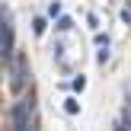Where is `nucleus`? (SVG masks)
Listing matches in <instances>:
<instances>
[{
  "instance_id": "nucleus-5",
  "label": "nucleus",
  "mask_w": 131,
  "mask_h": 131,
  "mask_svg": "<svg viewBox=\"0 0 131 131\" xmlns=\"http://www.w3.org/2000/svg\"><path fill=\"white\" fill-rule=\"evenodd\" d=\"M32 32H35V35H45V19H35V23H32Z\"/></svg>"
},
{
  "instance_id": "nucleus-4",
  "label": "nucleus",
  "mask_w": 131,
  "mask_h": 131,
  "mask_svg": "<svg viewBox=\"0 0 131 131\" xmlns=\"http://www.w3.org/2000/svg\"><path fill=\"white\" fill-rule=\"evenodd\" d=\"M70 26H74V19H70V16H61V19H58V29H61V32H67Z\"/></svg>"
},
{
  "instance_id": "nucleus-2",
  "label": "nucleus",
  "mask_w": 131,
  "mask_h": 131,
  "mask_svg": "<svg viewBox=\"0 0 131 131\" xmlns=\"http://www.w3.org/2000/svg\"><path fill=\"white\" fill-rule=\"evenodd\" d=\"M10 51H13V26H10V16L3 13L0 16V54L6 58Z\"/></svg>"
},
{
  "instance_id": "nucleus-3",
  "label": "nucleus",
  "mask_w": 131,
  "mask_h": 131,
  "mask_svg": "<svg viewBox=\"0 0 131 131\" xmlns=\"http://www.w3.org/2000/svg\"><path fill=\"white\" fill-rule=\"evenodd\" d=\"M64 112H67V115H77V112H80V102H77V99H64Z\"/></svg>"
},
{
  "instance_id": "nucleus-6",
  "label": "nucleus",
  "mask_w": 131,
  "mask_h": 131,
  "mask_svg": "<svg viewBox=\"0 0 131 131\" xmlns=\"http://www.w3.org/2000/svg\"><path fill=\"white\" fill-rule=\"evenodd\" d=\"M74 90H77V93H83V90H86V80H83V77H77V80H74Z\"/></svg>"
},
{
  "instance_id": "nucleus-1",
  "label": "nucleus",
  "mask_w": 131,
  "mask_h": 131,
  "mask_svg": "<svg viewBox=\"0 0 131 131\" xmlns=\"http://www.w3.org/2000/svg\"><path fill=\"white\" fill-rule=\"evenodd\" d=\"M13 131H38L32 118V96H23L13 106Z\"/></svg>"
}]
</instances>
